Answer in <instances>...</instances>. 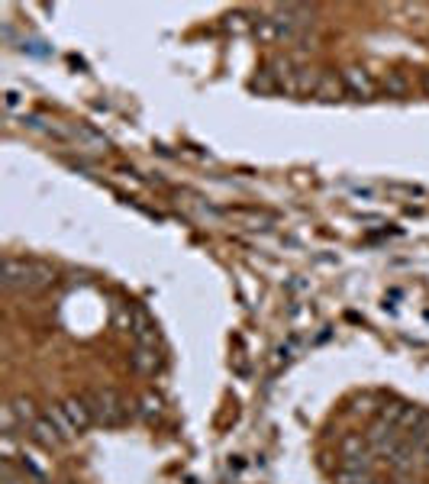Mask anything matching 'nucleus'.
Segmentation results:
<instances>
[{
	"label": "nucleus",
	"mask_w": 429,
	"mask_h": 484,
	"mask_svg": "<svg viewBox=\"0 0 429 484\" xmlns=\"http://www.w3.org/2000/svg\"><path fill=\"white\" fill-rule=\"evenodd\" d=\"M423 91H426V97H429V71H423Z\"/></svg>",
	"instance_id": "nucleus-15"
},
{
	"label": "nucleus",
	"mask_w": 429,
	"mask_h": 484,
	"mask_svg": "<svg viewBox=\"0 0 429 484\" xmlns=\"http://www.w3.org/2000/svg\"><path fill=\"white\" fill-rule=\"evenodd\" d=\"M416 461H420V469H426V471H429V446L423 449L420 455H416Z\"/></svg>",
	"instance_id": "nucleus-14"
},
{
	"label": "nucleus",
	"mask_w": 429,
	"mask_h": 484,
	"mask_svg": "<svg viewBox=\"0 0 429 484\" xmlns=\"http://www.w3.org/2000/svg\"><path fill=\"white\" fill-rule=\"evenodd\" d=\"M342 81H345V91L355 94V97H361V100H371L378 91V85L371 81V75H368L365 68H355V65L342 71Z\"/></svg>",
	"instance_id": "nucleus-8"
},
{
	"label": "nucleus",
	"mask_w": 429,
	"mask_h": 484,
	"mask_svg": "<svg viewBox=\"0 0 429 484\" xmlns=\"http://www.w3.org/2000/svg\"><path fill=\"white\" fill-rule=\"evenodd\" d=\"M59 407H61V414H65V420L71 423V430L75 433H85L94 426V414H91L87 397H65Z\"/></svg>",
	"instance_id": "nucleus-6"
},
{
	"label": "nucleus",
	"mask_w": 429,
	"mask_h": 484,
	"mask_svg": "<svg viewBox=\"0 0 429 484\" xmlns=\"http://www.w3.org/2000/svg\"><path fill=\"white\" fill-rule=\"evenodd\" d=\"M49 285H55L52 265L36 261V259H16V255H7V261H4V288H7V291L36 294V291H46Z\"/></svg>",
	"instance_id": "nucleus-1"
},
{
	"label": "nucleus",
	"mask_w": 429,
	"mask_h": 484,
	"mask_svg": "<svg viewBox=\"0 0 429 484\" xmlns=\"http://www.w3.org/2000/svg\"><path fill=\"white\" fill-rule=\"evenodd\" d=\"M336 484H378V478L365 469H342L336 475Z\"/></svg>",
	"instance_id": "nucleus-11"
},
{
	"label": "nucleus",
	"mask_w": 429,
	"mask_h": 484,
	"mask_svg": "<svg viewBox=\"0 0 429 484\" xmlns=\"http://www.w3.org/2000/svg\"><path fill=\"white\" fill-rule=\"evenodd\" d=\"M130 361H132V369H136L139 375H155V371H159V365H161L155 346H136V352L130 355Z\"/></svg>",
	"instance_id": "nucleus-9"
},
{
	"label": "nucleus",
	"mask_w": 429,
	"mask_h": 484,
	"mask_svg": "<svg viewBox=\"0 0 429 484\" xmlns=\"http://www.w3.org/2000/svg\"><path fill=\"white\" fill-rule=\"evenodd\" d=\"M85 397H87V404H91L94 423H100V426H123L132 414L126 397H123L120 391H114V388H97V391L85 394Z\"/></svg>",
	"instance_id": "nucleus-2"
},
{
	"label": "nucleus",
	"mask_w": 429,
	"mask_h": 484,
	"mask_svg": "<svg viewBox=\"0 0 429 484\" xmlns=\"http://www.w3.org/2000/svg\"><path fill=\"white\" fill-rule=\"evenodd\" d=\"M36 416L39 414H36V407H32L30 397H23V394H20V397H14L7 407H4V436L14 439L20 430L30 433V426L36 423Z\"/></svg>",
	"instance_id": "nucleus-3"
},
{
	"label": "nucleus",
	"mask_w": 429,
	"mask_h": 484,
	"mask_svg": "<svg viewBox=\"0 0 429 484\" xmlns=\"http://www.w3.org/2000/svg\"><path fill=\"white\" fill-rule=\"evenodd\" d=\"M130 333L136 336L139 346H155V339H159L155 320L142 307H132V314H130Z\"/></svg>",
	"instance_id": "nucleus-7"
},
{
	"label": "nucleus",
	"mask_w": 429,
	"mask_h": 484,
	"mask_svg": "<svg viewBox=\"0 0 429 484\" xmlns=\"http://www.w3.org/2000/svg\"><path fill=\"white\" fill-rule=\"evenodd\" d=\"M384 91L404 97V94H406V78L400 75V71H388V78H384Z\"/></svg>",
	"instance_id": "nucleus-12"
},
{
	"label": "nucleus",
	"mask_w": 429,
	"mask_h": 484,
	"mask_svg": "<svg viewBox=\"0 0 429 484\" xmlns=\"http://www.w3.org/2000/svg\"><path fill=\"white\" fill-rule=\"evenodd\" d=\"M339 452H342V469H365V471H371L375 449H371V443H368L365 436H345L342 446H339Z\"/></svg>",
	"instance_id": "nucleus-4"
},
{
	"label": "nucleus",
	"mask_w": 429,
	"mask_h": 484,
	"mask_svg": "<svg viewBox=\"0 0 429 484\" xmlns=\"http://www.w3.org/2000/svg\"><path fill=\"white\" fill-rule=\"evenodd\" d=\"M30 439L42 449H59V446H65V443H68V436L61 433V426L55 423V416L49 414V410L36 416V423L30 426Z\"/></svg>",
	"instance_id": "nucleus-5"
},
{
	"label": "nucleus",
	"mask_w": 429,
	"mask_h": 484,
	"mask_svg": "<svg viewBox=\"0 0 429 484\" xmlns=\"http://www.w3.org/2000/svg\"><path fill=\"white\" fill-rule=\"evenodd\" d=\"M142 414H146V420H155V416L161 414V400L155 397V394H146V397H142Z\"/></svg>",
	"instance_id": "nucleus-13"
},
{
	"label": "nucleus",
	"mask_w": 429,
	"mask_h": 484,
	"mask_svg": "<svg viewBox=\"0 0 429 484\" xmlns=\"http://www.w3.org/2000/svg\"><path fill=\"white\" fill-rule=\"evenodd\" d=\"M345 94V81L342 78H336L333 71H323L320 75V85H316V97L323 100H339Z\"/></svg>",
	"instance_id": "nucleus-10"
}]
</instances>
